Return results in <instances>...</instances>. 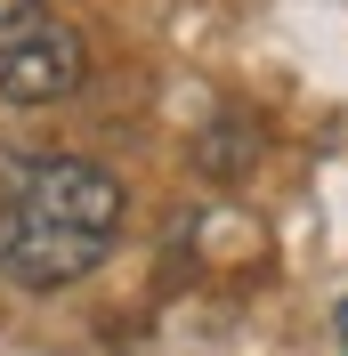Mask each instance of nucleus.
Listing matches in <instances>:
<instances>
[{
  "mask_svg": "<svg viewBox=\"0 0 348 356\" xmlns=\"http://www.w3.org/2000/svg\"><path fill=\"white\" fill-rule=\"evenodd\" d=\"M122 178L81 154H41L0 186V275L17 291H65L122 235Z\"/></svg>",
  "mask_w": 348,
  "mask_h": 356,
  "instance_id": "nucleus-1",
  "label": "nucleus"
},
{
  "mask_svg": "<svg viewBox=\"0 0 348 356\" xmlns=\"http://www.w3.org/2000/svg\"><path fill=\"white\" fill-rule=\"evenodd\" d=\"M81 33L49 0H0V97L8 106H57L81 89Z\"/></svg>",
  "mask_w": 348,
  "mask_h": 356,
  "instance_id": "nucleus-2",
  "label": "nucleus"
},
{
  "mask_svg": "<svg viewBox=\"0 0 348 356\" xmlns=\"http://www.w3.org/2000/svg\"><path fill=\"white\" fill-rule=\"evenodd\" d=\"M332 332H340V348H348V300H340V308H332Z\"/></svg>",
  "mask_w": 348,
  "mask_h": 356,
  "instance_id": "nucleus-3",
  "label": "nucleus"
}]
</instances>
